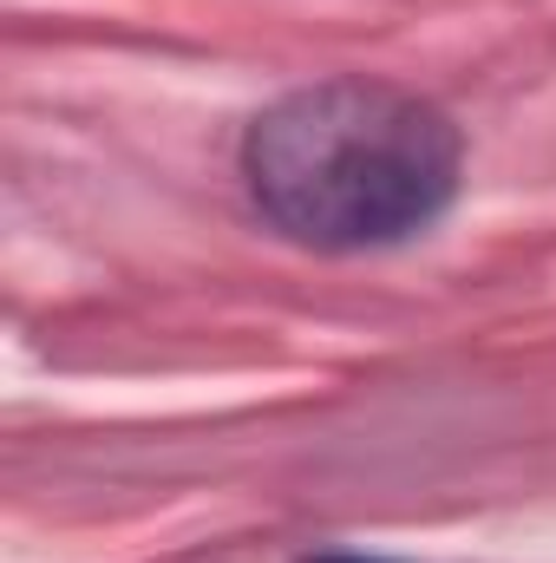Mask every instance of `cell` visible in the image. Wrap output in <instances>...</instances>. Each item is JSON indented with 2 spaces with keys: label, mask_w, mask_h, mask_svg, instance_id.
Returning <instances> with one entry per match:
<instances>
[{
  "label": "cell",
  "mask_w": 556,
  "mask_h": 563,
  "mask_svg": "<svg viewBox=\"0 0 556 563\" xmlns=\"http://www.w3.org/2000/svg\"><path fill=\"white\" fill-rule=\"evenodd\" d=\"M458 125L387 79H321L243 139V184L288 243L354 256L432 230L458 197Z\"/></svg>",
  "instance_id": "1"
},
{
  "label": "cell",
  "mask_w": 556,
  "mask_h": 563,
  "mask_svg": "<svg viewBox=\"0 0 556 563\" xmlns=\"http://www.w3.org/2000/svg\"><path fill=\"white\" fill-rule=\"evenodd\" d=\"M314 563H387V558H314Z\"/></svg>",
  "instance_id": "2"
}]
</instances>
